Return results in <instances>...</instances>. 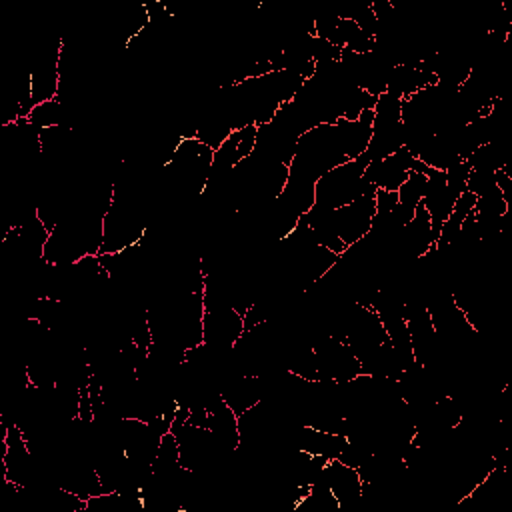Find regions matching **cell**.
<instances>
[{
	"label": "cell",
	"mask_w": 512,
	"mask_h": 512,
	"mask_svg": "<svg viewBox=\"0 0 512 512\" xmlns=\"http://www.w3.org/2000/svg\"><path fill=\"white\" fill-rule=\"evenodd\" d=\"M244 334V314L232 304L204 306L202 342L216 352H232Z\"/></svg>",
	"instance_id": "3"
},
{
	"label": "cell",
	"mask_w": 512,
	"mask_h": 512,
	"mask_svg": "<svg viewBox=\"0 0 512 512\" xmlns=\"http://www.w3.org/2000/svg\"><path fill=\"white\" fill-rule=\"evenodd\" d=\"M364 170L366 166L356 158L320 176L314 184V208L324 212L336 210L364 196L366 192H376V188L366 182Z\"/></svg>",
	"instance_id": "1"
},
{
	"label": "cell",
	"mask_w": 512,
	"mask_h": 512,
	"mask_svg": "<svg viewBox=\"0 0 512 512\" xmlns=\"http://www.w3.org/2000/svg\"><path fill=\"white\" fill-rule=\"evenodd\" d=\"M62 38L48 42L28 66L30 72V94L32 102L42 104L54 100L60 90V60H62Z\"/></svg>",
	"instance_id": "4"
},
{
	"label": "cell",
	"mask_w": 512,
	"mask_h": 512,
	"mask_svg": "<svg viewBox=\"0 0 512 512\" xmlns=\"http://www.w3.org/2000/svg\"><path fill=\"white\" fill-rule=\"evenodd\" d=\"M330 492L334 494L340 512L354 508L358 502H362V478L358 474V468H352L338 458L328 460L324 466V474L320 478Z\"/></svg>",
	"instance_id": "6"
},
{
	"label": "cell",
	"mask_w": 512,
	"mask_h": 512,
	"mask_svg": "<svg viewBox=\"0 0 512 512\" xmlns=\"http://www.w3.org/2000/svg\"><path fill=\"white\" fill-rule=\"evenodd\" d=\"M416 164H418V158L410 150L402 148L386 158L370 162L364 170V178L376 190L396 192L402 186V182L408 178V174L416 168Z\"/></svg>",
	"instance_id": "5"
},
{
	"label": "cell",
	"mask_w": 512,
	"mask_h": 512,
	"mask_svg": "<svg viewBox=\"0 0 512 512\" xmlns=\"http://www.w3.org/2000/svg\"><path fill=\"white\" fill-rule=\"evenodd\" d=\"M312 354L316 364L318 380L346 384L356 376L364 374L360 360L352 352V348L338 336L326 334L312 342Z\"/></svg>",
	"instance_id": "2"
}]
</instances>
